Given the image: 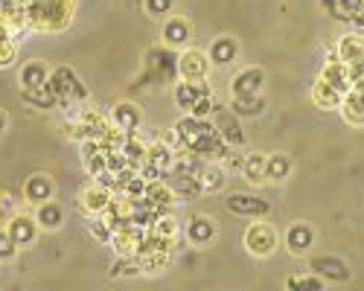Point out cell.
I'll return each instance as SVG.
<instances>
[{
	"mask_svg": "<svg viewBox=\"0 0 364 291\" xmlns=\"http://www.w3.org/2000/svg\"><path fill=\"white\" fill-rule=\"evenodd\" d=\"M286 288L289 291H323L326 288V280L309 271V274H300V277H289L286 280Z\"/></svg>",
	"mask_w": 364,
	"mask_h": 291,
	"instance_id": "cell-30",
	"label": "cell"
},
{
	"mask_svg": "<svg viewBox=\"0 0 364 291\" xmlns=\"http://www.w3.org/2000/svg\"><path fill=\"white\" fill-rule=\"evenodd\" d=\"M207 55H210V62H213V67H228L239 55V41L233 35H219V38L210 41Z\"/></svg>",
	"mask_w": 364,
	"mask_h": 291,
	"instance_id": "cell-18",
	"label": "cell"
},
{
	"mask_svg": "<svg viewBox=\"0 0 364 291\" xmlns=\"http://www.w3.org/2000/svg\"><path fill=\"white\" fill-rule=\"evenodd\" d=\"M143 6H146V15L151 18H169L175 0H143Z\"/></svg>",
	"mask_w": 364,
	"mask_h": 291,
	"instance_id": "cell-34",
	"label": "cell"
},
{
	"mask_svg": "<svg viewBox=\"0 0 364 291\" xmlns=\"http://www.w3.org/2000/svg\"><path fill=\"white\" fill-rule=\"evenodd\" d=\"M225 178H228V169H225L219 160H207V166H204V172H201V187H204V192H216V190L225 184Z\"/></svg>",
	"mask_w": 364,
	"mask_h": 291,
	"instance_id": "cell-28",
	"label": "cell"
},
{
	"mask_svg": "<svg viewBox=\"0 0 364 291\" xmlns=\"http://www.w3.org/2000/svg\"><path fill=\"white\" fill-rule=\"evenodd\" d=\"M216 233H219V227H216V221L210 219V216H193V219L187 221V227H184L187 242H190V245H196V248H207V245H213Z\"/></svg>",
	"mask_w": 364,
	"mask_h": 291,
	"instance_id": "cell-13",
	"label": "cell"
},
{
	"mask_svg": "<svg viewBox=\"0 0 364 291\" xmlns=\"http://www.w3.org/2000/svg\"><path fill=\"white\" fill-rule=\"evenodd\" d=\"M53 192H55V184H53L50 175H44V172L29 175L26 184H23V198H26V204H33V207H38V204L50 201Z\"/></svg>",
	"mask_w": 364,
	"mask_h": 291,
	"instance_id": "cell-15",
	"label": "cell"
},
{
	"mask_svg": "<svg viewBox=\"0 0 364 291\" xmlns=\"http://www.w3.org/2000/svg\"><path fill=\"white\" fill-rule=\"evenodd\" d=\"M146 160H151V163L161 166V169L169 175V172H172V166H175V160H178V152L172 149V146H166L164 140H155V143H149Z\"/></svg>",
	"mask_w": 364,
	"mask_h": 291,
	"instance_id": "cell-26",
	"label": "cell"
},
{
	"mask_svg": "<svg viewBox=\"0 0 364 291\" xmlns=\"http://www.w3.org/2000/svg\"><path fill=\"white\" fill-rule=\"evenodd\" d=\"M318 4L323 6L326 15H332V18H338V21H341V6H338V0H318Z\"/></svg>",
	"mask_w": 364,
	"mask_h": 291,
	"instance_id": "cell-36",
	"label": "cell"
},
{
	"mask_svg": "<svg viewBox=\"0 0 364 291\" xmlns=\"http://www.w3.org/2000/svg\"><path fill=\"white\" fill-rule=\"evenodd\" d=\"M87 233L94 236L97 242L102 245H111V236H114V227L102 219V216H87Z\"/></svg>",
	"mask_w": 364,
	"mask_h": 291,
	"instance_id": "cell-32",
	"label": "cell"
},
{
	"mask_svg": "<svg viewBox=\"0 0 364 291\" xmlns=\"http://www.w3.org/2000/svg\"><path fill=\"white\" fill-rule=\"evenodd\" d=\"M294 172V160L286 152H271L265 158V178L268 181H286Z\"/></svg>",
	"mask_w": 364,
	"mask_h": 291,
	"instance_id": "cell-23",
	"label": "cell"
},
{
	"mask_svg": "<svg viewBox=\"0 0 364 291\" xmlns=\"http://www.w3.org/2000/svg\"><path fill=\"white\" fill-rule=\"evenodd\" d=\"M213 62H210L207 50L201 47H184L178 53V79L187 82H207L210 73H213Z\"/></svg>",
	"mask_w": 364,
	"mask_h": 291,
	"instance_id": "cell-4",
	"label": "cell"
},
{
	"mask_svg": "<svg viewBox=\"0 0 364 291\" xmlns=\"http://www.w3.org/2000/svg\"><path fill=\"white\" fill-rule=\"evenodd\" d=\"M338 6H341V21H353L364 9V0H338Z\"/></svg>",
	"mask_w": 364,
	"mask_h": 291,
	"instance_id": "cell-35",
	"label": "cell"
},
{
	"mask_svg": "<svg viewBox=\"0 0 364 291\" xmlns=\"http://www.w3.org/2000/svg\"><path fill=\"white\" fill-rule=\"evenodd\" d=\"M213 123H216V128L222 131V137L233 146V149H245V131H242V116H239L236 111L219 105L216 114H213Z\"/></svg>",
	"mask_w": 364,
	"mask_h": 291,
	"instance_id": "cell-10",
	"label": "cell"
},
{
	"mask_svg": "<svg viewBox=\"0 0 364 291\" xmlns=\"http://www.w3.org/2000/svg\"><path fill=\"white\" fill-rule=\"evenodd\" d=\"M117 192H111L108 187H102L100 181H94L90 187H85L79 192V210L85 216H102L108 207H111V201H114Z\"/></svg>",
	"mask_w": 364,
	"mask_h": 291,
	"instance_id": "cell-8",
	"label": "cell"
},
{
	"mask_svg": "<svg viewBox=\"0 0 364 291\" xmlns=\"http://www.w3.org/2000/svg\"><path fill=\"white\" fill-rule=\"evenodd\" d=\"M315 242H318V233H315V227L309 221H291V227L286 230V242L283 245H286V251L291 256H309Z\"/></svg>",
	"mask_w": 364,
	"mask_h": 291,
	"instance_id": "cell-7",
	"label": "cell"
},
{
	"mask_svg": "<svg viewBox=\"0 0 364 291\" xmlns=\"http://www.w3.org/2000/svg\"><path fill=\"white\" fill-rule=\"evenodd\" d=\"M4 131H6V114L0 111V137H4Z\"/></svg>",
	"mask_w": 364,
	"mask_h": 291,
	"instance_id": "cell-37",
	"label": "cell"
},
{
	"mask_svg": "<svg viewBox=\"0 0 364 291\" xmlns=\"http://www.w3.org/2000/svg\"><path fill=\"white\" fill-rule=\"evenodd\" d=\"M318 76H321L323 82H329V84L336 87V91H341V94H347L350 87H353V67H350L347 62H341L336 50L329 53V58L323 62V67H321Z\"/></svg>",
	"mask_w": 364,
	"mask_h": 291,
	"instance_id": "cell-9",
	"label": "cell"
},
{
	"mask_svg": "<svg viewBox=\"0 0 364 291\" xmlns=\"http://www.w3.org/2000/svg\"><path fill=\"white\" fill-rule=\"evenodd\" d=\"M204 94H213L207 82H187V79H178V84H175V102H178L181 111H187V114L193 111V105H196Z\"/></svg>",
	"mask_w": 364,
	"mask_h": 291,
	"instance_id": "cell-19",
	"label": "cell"
},
{
	"mask_svg": "<svg viewBox=\"0 0 364 291\" xmlns=\"http://www.w3.org/2000/svg\"><path fill=\"white\" fill-rule=\"evenodd\" d=\"M108 274H111V280H119V277H137V274H143V268H140L137 256H119Z\"/></svg>",
	"mask_w": 364,
	"mask_h": 291,
	"instance_id": "cell-31",
	"label": "cell"
},
{
	"mask_svg": "<svg viewBox=\"0 0 364 291\" xmlns=\"http://www.w3.org/2000/svg\"><path fill=\"white\" fill-rule=\"evenodd\" d=\"M228 108L236 111L242 120H245V116L251 120V116H259V114L265 111V97H262V94H257V97H230Z\"/></svg>",
	"mask_w": 364,
	"mask_h": 291,
	"instance_id": "cell-27",
	"label": "cell"
},
{
	"mask_svg": "<svg viewBox=\"0 0 364 291\" xmlns=\"http://www.w3.org/2000/svg\"><path fill=\"white\" fill-rule=\"evenodd\" d=\"M265 158H268V155H262V152H248V155H245V166H242V178L251 181L254 187L268 184V178H265Z\"/></svg>",
	"mask_w": 364,
	"mask_h": 291,
	"instance_id": "cell-25",
	"label": "cell"
},
{
	"mask_svg": "<svg viewBox=\"0 0 364 291\" xmlns=\"http://www.w3.org/2000/svg\"><path fill=\"white\" fill-rule=\"evenodd\" d=\"M166 184L172 187V192H175L178 201H196L204 192L201 178H198V175H190V172H169L166 175Z\"/></svg>",
	"mask_w": 364,
	"mask_h": 291,
	"instance_id": "cell-14",
	"label": "cell"
},
{
	"mask_svg": "<svg viewBox=\"0 0 364 291\" xmlns=\"http://www.w3.org/2000/svg\"><path fill=\"white\" fill-rule=\"evenodd\" d=\"M18 251H21V245L12 239V233L4 227V230H0V262L15 259V256H18Z\"/></svg>",
	"mask_w": 364,
	"mask_h": 291,
	"instance_id": "cell-33",
	"label": "cell"
},
{
	"mask_svg": "<svg viewBox=\"0 0 364 291\" xmlns=\"http://www.w3.org/2000/svg\"><path fill=\"white\" fill-rule=\"evenodd\" d=\"M111 123H114L117 128H123V131H140V126H143V111H140V105L123 99V102H117V105L111 108Z\"/></svg>",
	"mask_w": 364,
	"mask_h": 291,
	"instance_id": "cell-17",
	"label": "cell"
},
{
	"mask_svg": "<svg viewBox=\"0 0 364 291\" xmlns=\"http://www.w3.org/2000/svg\"><path fill=\"white\" fill-rule=\"evenodd\" d=\"M242 242H245V251L251 256L265 259V256H274V251L280 248V233H277L274 224L265 221V219H251Z\"/></svg>",
	"mask_w": 364,
	"mask_h": 291,
	"instance_id": "cell-2",
	"label": "cell"
},
{
	"mask_svg": "<svg viewBox=\"0 0 364 291\" xmlns=\"http://www.w3.org/2000/svg\"><path fill=\"white\" fill-rule=\"evenodd\" d=\"M6 230L12 233V239L21 245V248H29L36 242V236H38V221H36V216H26V213H15L12 219H9V224H6Z\"/></svg>",
	"mask_w": 364,
	"mask_h": 291,
	"instance_id": "cell-16",
	"label": "cell"
},
{
	"mask_svg": "<svg viewBox=\"0 0 364 291\" xmlns=\"http://www.w3.org/2000/svg\"><path fill=\"white\" fill-rule=\"evenodd\" d=\"M21 99L29 102V105H36V108H44V111H50V108H55V105H62V102H58V97L50 91V84L36 87V91H21Z\"/></svg>",
	"mask_w": 364,
	"mask_h": 291,
	"instance_id": "cell-29",
	"label": "cell"
},
{
	"mask_svg": "<svg viewBox=\"0 0 364 291\" xmlns=\"http://www.w3.org/2000/svg\"><path fill=\"white\" fill-rule=\"evenodd\" d=\"M341 99H344V94L341 91H336L329 82H323L321 76H318V82L312 84V102L318 105V108H323V111H336V108H341Z\"/></svg>",
	"mask_w": 364,
	"mask_h": 291,
	"instance_id": "cell-21",
	"label": "cell"
},
{
	"mask_svg": "<svg viewBox=\"0 0 364 291\" xmlns=\"http://www.w3.org/2000/svg\"><path fill=\"white\" fill-rule=\"evenodd\" d=\"M265 70L262 67H245L230 79V97H257L262 94Z\"/></svg>",
	"mask_w": 364,
	"mask_h": 291,
	"instance_id": "cell-12",
	"label": "cell"
},
{
	"mask_svg": "<svg viewBox=\"0 0 364 291\" xmlns=\"http://www.w3.org/2000/svg\"><path fill=\"white\" fill-rule=\"evenodd\" d=\"M312 274L323 277L326 282H350L353 280V268L350 262L336 256V253H318V256H309V268Z\"/></svg>",
	"mask_w": 364,
	"mask_h": 291,
	"instance_id": "cell-5",
	"label": "cell"
},
{
	"mask_svg": "<svg viewBox=\"0 0 364 291\" xmlns=\"http://www.w3.org/2000/svg\"><path fill=\"white\" fill-rule=\"evenodd\" d=\"M161 35H164V44L172 47V50H184L190 47V38H193V26L184 15H169L164 18V29H161Z\"/></svg>",
	"mask_w": 364,
	"mask_h": 291,
	"instance_id": "cell-11",
	"label": "cell"
},
{
	"mask_svg": "<svg viewBox=\"0 0 364 291\" xmlns=\"http://www.w3.org/2000/svg\"><path fill=\"white\" fill-rule=\"evenodd\" d=\"M50 79V70L44 62H26L18 73V84H21V91H36V87H44Z\"/></svg>",
	"mask_w": 364,
	"mask_h": 291,
	"instance_id": "cell-20",
	"label": "cell"
},
{
	"mask_svg": "<svg viewBox=\"0 0 364 291\" xmlns=\"http://www.w3.org/2000/svg\"><path fill=\"white\" fill-rule=\"evenodd\" d=\"M36 221H38L41 230H58V227H62V221H65L62 204L53 201V198L44 201V204H38V207H36Z\"/></svg>",
	"mask_w": 364,
	"mask_h": 291,
	"instance_id": "cell-22",
	"label": "cell"
},
{
	"mask_svg": "<svg viewBox=\"0 0 364 291\" xmlns=\"http://www.w3.org/2000/svg\"><path fill=\"white\" fill-rule=\"evenodd\" d=\"M29 26L41 29V33H58L70 23L73 15V0H33L26 9Z\"/></svg>",
	"mask_w": 364,
	"mask_h": 291,
	"instance_id": "cell-1",
	"label": "cell"
},
{
	"mask_svg": "<svg viewBox=\"0 0 364 291\" xmlns=\"http://www.w3.org/2000/svg\"><path fill=\"white\" fill-rule=\"evenodd\" d=\"M50 91L58 97V102H62L65 108L70 105H79V102H87V87L79 82L76 70L73 67H55L47 79Z\"/></svg>",
	"mask_w": 364,
	"mask_h": 291,
	"instance_id": "cell-3",
	"label": "cell"
},
{
	"mask_svg": "<svg viewBox=\"0 0 364 291\" xmlns=\"http://www.w3.org/2000/svg\"><path fill=\"white\" fill-rule=\"evenodd\" d=\"M336 53L341 62L347 65H355L358 58H364V35L361 33H350V35H341V41L336 44Z\"/></svg>",
	"mask_w": 364,
	"mask_h": 291,
	"instance_id": "cell-24",
	"label": "cell"
},
{
	"mask_svg": "<svg viewBox=\"0 0 364 291\" xmlns=\"http://www.w3.org/2000/svg\"><path fill=\"white\" fill-rule=\"evenodd\" d=\"M228 210L233 216H242V219H268L271 216V201L259 198V195H251V192H233L228 195Z\"/></svg>",
	"mask_w": 364,
	"mask_h": 291,
	"instance_id": "cell-6",
	"label": "cell"
},
{
	"mask_svg": "<svg viewBox=\"0 0 364 291\" xmlns=\"http://www.w3.org/2000/svg\"><path fill=\"white\" fill-rule=\"evenodd\" d=\"M353 23H355V26H364V9H361L355 18H353Z\"/></svg>",
	"mask_w": 364,
	"mask_h": 291,
	"instance_id": "cell-38",
	"label": "cell"
}]
</instances>
